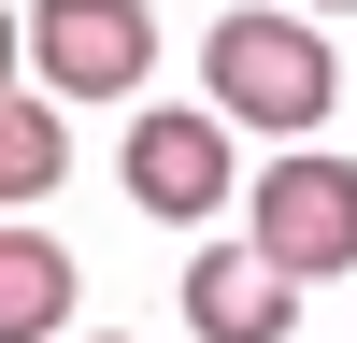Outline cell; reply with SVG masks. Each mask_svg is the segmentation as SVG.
I'll return each instance as SVG.
<instances>
[{
  "label": "cell",
  "mask_w": 357,
  "mask_h": 343,
  "mask_svg": "<svg viewBox=\"0 0 357 343\" xmlns=\"http://www.w3.org/2000/svg\"><path fill=\"white\" fill-rule=\"evenodd\" d=\"M0 343H72V257H57L43 229L0 243Z\"/></svg>",
  "instance_id": "obj_6"
},
{
  "label": "cell",
  "mask_w": 357,
  "mask_h": 343,
  "mask_svg": "<svg viewBox=\"0 0 357 343\" xmlns=\"http://www.w3.org/2000/svg\"><path fill=\"white\" fill-rule=\"evenodd\" d=\"M114 172H129V200L172 215V229H200L215 200H243V186H229V114H215V100H143Z\"/></svg>",
  "instance_id": "obj_4"
},
{
  "label": "cell",
  "mask_w": 357,
  "mask_h": 343,
  "mask_svg": "<svg viewBox=\"0 0 357 343\" xmlns=\"http://www.w3.org/2000/svg\"><path fill=\"white\" fill-rule=\"evenodd\" d=\"M57 172H72V129H57V86H43V100L15 86V100H0V200H43Z\"/></svg>",
  "instance_id": "obj_7"
},
{
  "label": "cell",
  "mask_w": 357,
  "mask_h": 343,
  "mask_svg": "<svg viewBox=\"0 0 357 343\" xmlns=\"http://www.w3.org/2000/svg\"><path fill=\"white\" fill-rule=\"evenodd\" d=\"M72 343H86V329H72Z\"/></svg>",
  "instance_id": "obj_9"
},
{
  "label": "cell",
  "mask_w": 357,
  "mask_h": 343,
  "mask_svg": "<svg viewBox=\"0 0 357 343\" xmlns=\"http://www.w3.org/2000/svg\"><path fill=\"white\" fill-rule=\"evenodd\" d=\"M257 257H286L301 286H329L357 272V172L343 158H314V143H286L272 172H257V229H243Z\"/></svg>",
  "instance_id": "obj_3"
},
{
  "label": "cell",
  "mask_w": 357,
  "mask_h": 343,
  "mask_svg": "<svg viewBox=\"0 0 357 343\" xmlns=\"http://www.w3.org/2000/svg\"><path fill=\"white\" fill-rule=\"evenodd\" d=\"M200 86H215L229 129H272V143H314V114L343 100V72H329V43H314L301 0H286V15H215Z\"/></svg>",
  "instance_id": "obj_1"
},
{
  "label": "cell",
  "mask_w": 357,
  "mask_h": 343,
  "mask_svg": "<svg viewBox=\"0 0 357 343\" xmlns=\"http://www.w3.org/2000/svg\"><path fill=\"white\" fill-rule=\"evenodd\" d=\"M301 15H343V0H301Z\"/></svg>",
  "instance_id": "obj_8"
},
{
  "label": "cell",
  "mask_w": 357,
  "mask_h": 343,
  "mask_svg": "<svg viewBox=\"0 0 357 343\" xmlns=\"http://www.w3.org/2000/svg\"><path fill=\"white\" fill-rule=\"evenodd\" d=\"M29 72H43L57 100H143L158 15H143V0H29Z\"/></svg>",
  "instance_id": "obj_2"
},
{
  "label": "cell",
  "mask_w": 357,
  "mask_h": 343,
  "mask_svg": "<svg viewBox=\"0 0 357 343\" xmlns=\"http://www.w3.org/2000/svg\"><path fill=\"white\" fill-rule=\"evenodd\" d=\"M186 329L200 343H286L301 329V272L257 257V243H200L186 257Z\"/></svg>",
  "instance_id": "obj_5"
}]
</instances>
